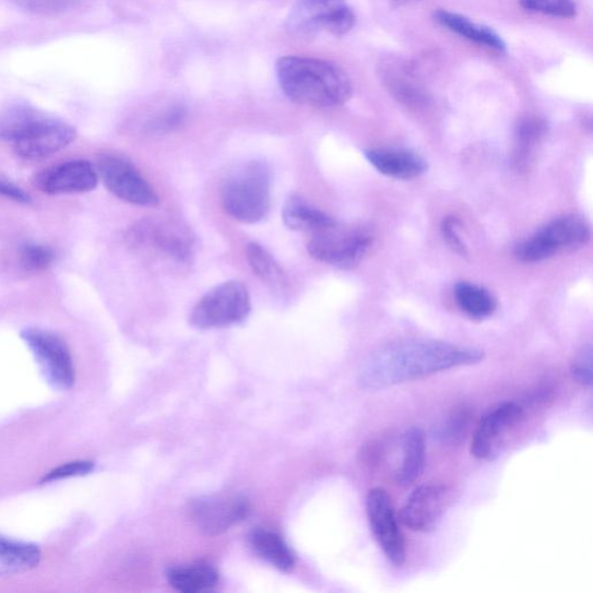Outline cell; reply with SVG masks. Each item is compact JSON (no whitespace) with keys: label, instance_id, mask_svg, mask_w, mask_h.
I'll return each mask as SVG.
<instances>
[{"label":"cell","instance_id":"32","mask_svg":"<svg viewBox=\"0 0 593 593\" xmlns=\"http://www.w3.org/2000/svg\"><path fill=\"white\" fill-rule=\"evenodd\" d=\"M570 372L577 382L584 388L592 386V346L585 344L576 356H573Z\"/></svg>","mask_w":593,"mask_h":593},{"label":"cell","instance_id":"23","mask_svg":"<svg viewBox=\"0 0 593 593\" xmlns=\"http://www.w3.org/2000/svg\"><path fill=\"white\" fill-rule=\"evenodd\" d=\"M248 541L257 556L276 569L290 572L295 568V554L277 532L258 527L251 532Z\"/></svg>","mask_w":593,"mask_h":593},{"label":"cell","instance_id":"37","mask_svg":"<svg viewBox=\"0 0 593 593\" xmlns=\"http://www.w3.org/2000/svg\"><path fill=\"white\" fill-rule=\"evenodd\" d=\"M382 454L381 444L379 442L372 441L363 448L360 452V462L368 466L377 465L380 461Z\"/></svg>","mask_w":593,"mask_h":593},{"label":"cell","instance_id":"1","mask_svg":"<svg viewBox=\"0 0 593 593\" xmlns=\"http://www.w3.org/2000/svg\"><path fill=\"white\" fill-rule=\"evenodd\" d=\"M484 352L444 341L411 340L390 344L372 354L360 368L363 389L382 390L454 368L477 365Z\"/></svg>","mask_w":593,"mask_h":593},{"label":"cell","instance_id":"24","mask_svg":"<svg viewBox=\"0 0 593 593\" xmlns=\"http://www.w3.org/2000/svg\"><path fill=\"white\" fill-rule=\"evenodd\" d=\"M246 258L254 275L274 294L284 297L290 292V281L273 256L260 244L247 245Z\"/></svg>","mask_w":593,"mask_h":593},{"label":"cell","instance_id":"20","mask_svg":"<svg viewBox=\"0 0 593 593\" xmlns=\"http://www.w3.org/2000/svg\"><path fill=\"white\" fill-rule=\"evenodd\" d=\"M436 22L449 31L461 35L466 40L484 46L497 52H506L507 45L501 35L490 27L474 23L467 16L447 10H438L434 13Z\"/></svg>","mask_w":593,"mask_h":593},{"label":"cell","instance_id":"14","mask_svg":"<svg viewBox=\"0 0 593 593\" xmlns=\"http://www.w3.org/2000/svg\"><path fill=\"white\" fill-rule=\"evenodd\" d=\"M382 85L401 105L413 110H423L431 104L430 93L414 66L403 57L391 56L378 66Z\"/></svg>","mask_w":593,"mask_h":593},{"label":"cell","instance_id":"12","mask_svg":"<svg viewBox=\"0 0 593 593\" xmlns=\"http://www.w3.org/2000/svg\"><path fill=\"white\" fill-rule=\"evenodd\" d=\"M43 373L51 387L70 390L74 384V367L71 353L63 339L55 333L28 329L22 333Z\"/></svg>","mask_w":593,"mask_h":593},{"label":"cell","instance_id":"31","mask_svg":"<svg viewBox=\"0 0 593 593\" xmlns=\"http://www.w3.org/2000/svg\"><path fill=\"white\" fill-rule=\"evenodd\" d=\"M187 120V110L182 106H174L147 121L145 129L150 133H167L181 128Z\"/></svg>","mask_w":593,"mask_h":593},{"label":"cell","instance_id":"38","mask_svg":"<svg viewBox=\"0 0 593 593\" xmlns=\"http://www.w3.org/2000/svg\"><path fill=\"white\" fill-rule=\"evenodd\" d=\"M415 2H418V0H392V7L395 9L403 8Z\"/></svg>","mask_w":593,"mask_h":593},{"label":"cell","instance_id":"21","mask_svg":"<svg viewBox=\"0 0 593 593\" xmlns=\"http://www.w3.org/2000/svg\"><path fill=\"white\" fill-rule=\"evenodd\" d=\"M282 217L284 224L294 232L312 235L336 224L331 216L299 194H292L286 199Z\"/></svg>","mask_w":593,"mask_h":593},{"label":"cell","instance_id":"17","mask_svg":"<svg viewBox=\"0 0 593 593\" xmlns=\"http://www.w3.org/2000/svg\"><path fill=\"white\" fill-rule=\"evenodd\" d=\"M35 182L49 195L79 194L97 187L99 176L87 161H68L43 170Z\"/></svg>","mask_w":593,"mask_h":593},{"label":"cell","instance_id":"3","mask_svg":"<svg viewBox=\"0 0 593 593\" xmlns=\"http://www.w3.org/2000/svg\"><path fill=\"white\" fill-rule=\"evenodd\" d=\"M74 139L73 127L33 107L14 106L0 114V140L12 144L23 159H46Z\"/></svg>","mask_w":593,"mask_h":593},{"label":"cell","instance_id":"30","mask_svg":"<svg viewBox=\"0 0 593 593\" xmlns=\"http://www.w3.org/2000/svg\"><path fill=\"white\" fill-rule=\"evenodd\" d=\"M55 260L49 247L37 244H25L21 250V263L27 272H44Z\"/></svg>","mask_w":593,"mask_h":593},{"label":"cell","instance_id":"19","mask_svg":"<svg viewBox=\"0 0 593 593\" xmlns=\"http://www.w3.org/2000/svg\"><path fill=\"white\" fill-rule=\"evenodd\" d=\"M548 132L547 122L539 117L523 118L514 130L512 164L515 169L526 171Z\"/></svg>","mask_w":593,"mask_h":593},{"label":"cell","instance_id":"13","mask_svg":"<svg viewBox=\"0 0 593 593\" xmlns=\"http://www.w3.org/2000/svg\"><path fill=\"white\" fill-rule=\"evenodd\" d=\"M366 510L379 547L393 566L403 567L406 561V543L388 491L380 487L371 489L367 495Z\"/></svg>","mask_w":593,"mask_h":593},{"label":"cell","instance_id":"22","mask_svg":"<svg viewBox=\"0 0 593 593\" xmlns=\"http://www.w3.org/2000/svg\"><path fill=\"white\" fill-rule=\"evenodd\" d=\"M403 459L398 471L396 482L404 487L412 486L423 475L426 465V434L419 427L406 429L401 438Z\"/></svg>","mask_w":593,"mask_h":593},{"label":"cell","instance_id":"5","mask_svg":"<svg viewBox=\"0 0 593 593\" xmlns=\"http://www.w3.org/2000/svg\"><path fill=\"white\" fill-rule=\"evenodd\" d=\"M128 242L147 260L183 266L194 257L193 238L183 227L159 221H143L130 229Z\"/></svg>","mask_w":593,"mask_h":593},{"label":"cell","instance_id":"10","mask_svg":"<svg viewBox=\"0 0 593 593\" xmlns=\"http://www.w3.org/2000/svg\"><path fill=\"white\" fill-rule=\"evenodd\" d=\"M187 512L200 532L216 537L245 521L251 512V505L240 495H210L191 500Z\"/></svg>","mask_w":593,"mask_h":593},{"label":"cell","instance_id":"36","mask_svg":"<svg viewBox=\"0 0 593 593\" xmlns=\"http://www.w3.org/2000/svg\"><path fill=\"white\" fill-rule=\"evenodd\" d=\"M0 197L17 203L26 204L31 202L29 195L23 188L3 177H0Z\"/></svg>","mask_w":593,"mask_h":593},{"label":"cell","instance_id":"9","mask_svg":"<svg viewBox=\"0 0 593 593\" xmlns=\"http://www.w3.org/2000/svg\"><path fill=\"white\" fill-rule=\"evenodd\" d=\"M373 241L366 229L340 227L336 223L312 235L308 251L319 262L351 270L365 260Z\"/></svg>","mask_w":593,"mask_h":593},{"label":"cell","instance_id":"25","mask_svg":"<svg viewBox=\"0 0 593 593\" xmlns=\"http://www.w3.org/2000/svg\"><path fill=\"white\" fill-rule=\"evenodd\" d=\"M40 547L0 535V578L29 571L41 561Z\"/></svg>","mask_w":593,"mask_h":593},{"label":"cell","instance_id":"6","mask_svg":"<svg viewBox=\"0 0 593 593\" xmlns=\"http://www.w3.org/2000/svg\"><path fill=\"white\" fill-rule=\"evenodd\" d=\"M251 297L238 281L224 282L205 294L191 310L189 322L198 330L234 327L251 313Z\"/></svg>","mask_w":593,"mask_h":593},{"label":"cell","instance_id":"29","mask_svg":"<svg viewBox=\"0 0 593 593\" xmlns=\"http://www.w3.org/2000/svg\"><path fill=\"white\" fill-rule=\"evenodd\" d=\"M529 11L543 13L554 17L569 19L577 16L578 8L573 0H520Z\"/></svg>","mask_w":593,"mask_h":593},{"label":"cell","instance_id":"35","mask_svg":"<svg viewBox=\"0 0 593 593\" xmlns=\"http://www.w3.org/2000/svg\"><path fill=\"white\" fill-rule=\"evenodd\" d=\"M11 2L34 13L50 14L66 10L74 0H11Z\"/></svg>","mask_w":593,"mask_h":593},{"label":"cell","instance_id":"33","mask_svg":"<svg viewBox=\"0 0 593 593\" xmlns=\"http://www.w3.org/2000/svg\"><path fill=\"white\" fill-rule=\"evenodd\" d=\"M94 463L88 461L64 464L46 474L41 484H49L68 479V477L86 475L94 471Z\"/></svg>","mask_w":593,"mask_h":593},{"label":"cell","instance_id":"26","mask_svg":"<svg viewBox=\"0 0 593 593\" xmlns=\"http://www.w3.org/2000/svg\"><path fill=\"white\" fill-rule=\"evenodd\" d=\"M166 577L168 584L182 593L212 590L217 585L220 579L217 570L206 564L170 568Z\"/></svg>","mask_w":593,"mask_h":593},{"label":"cell","instance_id":"7","mask_svg":"<svg viewBox=\"0 0 593 593\" xmlns=\"http://www.w3.org/2000/svg\"><path fill=\"white\" fill-rule=\"evenodd\" d=\"M591 239L585 218L567 215L552 221L515 247V257L526 263L542 262L565 251L578 250Z\"/></svg>","mask_w":593,"mask_h":593},{"label":"cell","instance_id":"34","mask_svg":"<svg viewBox=\"0 0 593 593\" xmlns=\"http://www.w3.org/2000/svg\"><path fill=\"white\" fill-rule=\"evenodd\" d=\"M459 227H461V221L454 216H448L442 221L441 234L453 252L466 258L469 251L465 242L459 236Z\"/></svg>","mask_w":593,"mask_h":593},{"label":"cell","instance_id":"16","mask_svg":"<svg viewBox=\"0 0 593 593\" xmlns=\"http://www.w3.org/2000/svg\"><path fill=\"white\" fill-rule=\"evenodd\" d=\"M449 501V489L444 485L419 486L414 489L401 509L400 520L414 532H431L441 523Z\"/></svg>","mask_w":593,"mask_h":593},{"label":"cell","instance_id":"18","mask_svg":"<svg viewBox=\"0 0 593 593\" xmlns=\"http://www.w3.org/2000/svg\"><path fill=\"white\" fill-rule=\"evenodd\" d=\"M365 155L380 175L396 180H413L428 170L427 161L410 149H369Z\"/></svg>","mask_w":593,"mask_h":593},{"label":"cell","instance_id":"11","mask_svg":"<svg viewBox=\"0 0 593 593\" xmlns=\"http://www.w3.org/2000/svg\"><path fill=\"white\" fill-rule=\"evenodd\" d=\"M98 176L120 200L133 205L156 206L159 198L141 171L122 156L106 153L98 161Z\"/></svg>","mask_w":593,"mask_h":593},{"label":"cell","instance_id":"4","mask_svg":"<svg viewBox=\"0 0 593 593\" xmlns=\"http://www.w3.org/2000/svg\"><path fill=\"white\" fill-rule=\"evenodd\" d=\"M221 203L229 217L245 224L263 221L271 210V174L259 162L246 163L221 186Z\"/></svg>","mask_w":593,"mask_h":593},{"label":"cell","instance_id":"15","mask_svg":"<svg viewBox=\"0 0 593 593\" xmlns=\"http://www.w3.org/2000/svg\"><path fill=\"white\" fill-rule=\"evenodd\" d=\"M522 416L523 408L513 401H505L491 408L475 428L471 444L472 455L482 461H490L507 436L519 425Z\"/></svg>","mask_w":593,"mask_h":593},{"label":"cell","instance_id":"2","mask_svg":"<svg viewBox=\"0 0 593 593\" xmlns=\"http://www.w3.org/2000/svg\"><path fill=\"white\" fill-rule=\"evenodd\" d=\"M276 73L282 92L298 105L334 108L353 95L349 75L329 61L285 56L278 60Z\"/></svg>","mask_w":593,"mask_h":593},{"label":"cell","instance_id":"8","mask_svg":"<svg viewBox=\"0 0 593 593\" xmlns=\"http://www.w3.org/2000/svg\"><path fill=\"white\" fill-rule=\"evenodd\" d=\"M356 15L346 0H297L285 27L293 36L313 37L322 32L342 36L349 33Z\"/></svg>","mask_w":593,"mask_h":593},{"label":"cell","instance_id":"28","mask_svg":"<svg viewBox=\"0 0 593 593\" xmlns=\"http://www.w3.org/2000/svg\"><path fill=\"white\" fill-rule=\"evenodd\" d=\"M471 417V412L467 408L462 407L453 411L438 428V438L447 444L461 442L470 428Z\"/></svg>","mask_w":593,"mask_h":593},{"label":"cell","instance_id":"27","mask_svg":"<svg viewBox=\"0 0 593 593\" xmlns=\"http://www.w3.org/2000/svg\"><path fill=\"white\" fill-rule=\"evenodd\" d=\"M454 298L459 309L473 319H486L493 316L497 308L495 297L487 289L470 282L455 285Z\"/></svg>","mask_w":593,"mask_h":593}]
</instances>
